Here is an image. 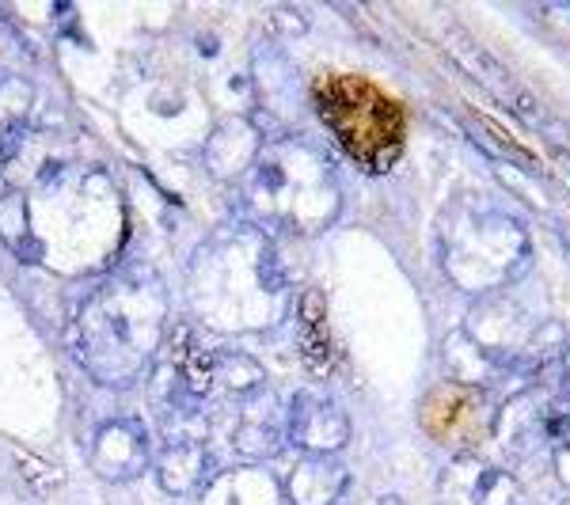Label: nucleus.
<instances>
[{
    "label": "nucleus",
    "mask_w": 570,
    "mask_h": 505,
    "mask_svg": "<svg viewBox=\"0 0 570 505\" xmlns=\"http://www.w3.org/2000/svg\"><path fill=\"white\" fill-rule=\"evenodd\" d=\"M278 483L263 467H228L214 472L202 491V505H278Z\"/></svg>",
    "instance_id": "obj_10"
},
{
    "label": "nucleus",
    "mask_w": 570,
    "mask_h": 505,
    "mask_svg": "<svg viewBox=\"0 0 570 505\" xmlns=\"http://www.w3.org/2000/svg\"><path fill=\"white\" fill-rule=\"evenodd\" d=\"M160 483L168 494H195V491H206V483L214 479V453L202 437H176L168 440L164 448L160 464Z\"/></svg>",
    "instance_id": "obj_9"
},
{
    "label": "nucleus",
    "mask_w": 570,
    "mask_h": 505,
    "mask_svg": "<svg viewBox=\"0 0 570 505\" xmlns=\"http://www.w3.org/2000/svg\"><path fill=\"white\" fill-rule=\"evenodd\" d=\"M289 434L297 445L316 448V453H331V448H338L346 440V422L327 403L297 399L289 415Z\"/></svg>",
    "instance_id": "obj_11"
},
{
    "label": "nucleus",
    "mask_w": 570,
    "mask_h": 505,
    "mask_svg": "<svg viewBox=\"0 0 570 505\" xmlns=\"http://www.w3.org/2000/svg\"><path fill=\"white\" fill-rule=\"evenodd\" d=\"M422 426L430 437L445 440V445H468L480 440L487 429L483 399L468 388H438L422 403Z\"/></svg>",
    "instance_id": "obj_8"
},
{
    "label": "nucleus",
    "mask_w": 570,
    "mask_h": 505,
    "mask_svg": "<svg viewBox=\"0 0 570 505\" xmlns=\"http://www.w3.org/2000/svg\"><path fill=\"white\" fill-rule=\"evenodd\" d=\"M289 491L297 505H331L338 494V472L331 464H305L293 475Z\"/></svg>",
    "instance_id": "obj_14"
},
{
    "label": "nucleus",
    "mask_w": 570,
    "mask_h": 505,
    "mask_svg": "<svg viewBox=\"0 0 570 505\" xmlns=\"http://www.w3.org/2000/svg\"><path fill=\"white\" fill-rule=\"evenodd\" d=\"M301 354H305L308 369L320 376L335 365V343H331L327 308L320 293H305V300H301Z\"/></svg>",
    "instance_id": "obj_12"
},
{
    "label": "nucleus",
    "mask_w": 570,
    "mask_h": 505,
    "mask_svg": "<svg viewBox=\"0 0 570 505\" xmlns=\"http://www.w3.org/2000/svg\"><path fill=\"white\" fill-rule=\"evenodd\" d=\"M126 201L118 182L58 133L23 130L0 160V244L20 263L96 274L118 259Z\"/></svg>",
    "instance_id": "obj_1"
},
{
    "label": "nucleus",
    "mask_w": 570,
    "mask_h": 505,
    "mask_svg": "<svg viewBox=\"0 0 570 505\" xmlns=\"http://www.w3.org/2000/svg\"><path fill=\"white\" fill-rule=\"evenodd\" d=\"M187 297L202 327L209 330H255L271 324L278 286L271 278V255L244 232L209 236L187 266Z\"/></svg>",
    "instance_id": "obj_3"
},
{
    "label": "nucleus",
    "mask_w": 570,
    "mask_h": 505,
    "mask_svg": "<svg viewBox=\"0 0 570 505\" xmlns=\"http://www.w3.org/2000/svg\"><path fill=\"white\" fill-rule=\"evenodd\" d=\"M149 456V434L134 418H110L91 434L88 464L107 483H130L137 475H145Z\"/></svg>",
    "instance_id": "obj_7"
},
{
    "label": "nucleus",
    "mask_w": 570,
    "mask_h": 505,
    "mask_svg": "<svg viewBox=\"0 0 570 505\" xmlns=\"http://www.w3.org/2000/svg\"><path fill=\"white\" fill-rule=\"evenodd\" d=\"M244 206L293 232H316L335 214L338 195L324 160L301 145H278L263 152L255 171L244 179Z\"/></svg>",
    "instance_id": "obj_5"
},
{
    "label": "nucleus",
    "mask_w": 570,
    "mask_h": 505,
    "mask_svg": "<svg viewBox=\"0 0 570 505\" xmlns=\"http://www.w3.org/2000/svg\"><path fill=\"white\" fill-rule=\"evenodd\" d=\"M312 103L343 152L365 171H389L407 141V115L392 96L354 72H331L312 85Z\"/></svg>",
    "instance_id": "obj_4"
},
{
    "label": "nucleus",
    "mask_w": 570,
    "mask_h": 505,
    "mask_svg": "<svg viewBox=\"0 0 570 505\" xmlns=\"http://www.w3.org/2000/svg\"><path fill=\"white\" fill-rule=\"evenodd\" d=\"M259 384L263 373L255 369V362L214 350V346L202 343L198 335H187V330H176L153 362L156 399L176 410V415H198L217 396L244 399Z\"/></svg>",
    "instance_id": "obj_6"
},
{
    "label": "nucleus",
    "mask_w": 570,
    "mask_h": 505,
    "mask_svg": "<svg viewBox=\"0 0 570 505\" xmlns=\"http://www.w3.org/2000/svg\"><path fill=\"white\" fill-rule=\"evenodd\" d=\"M255 149V137L240 130V126H225V130H217L214 137H209V145H206V164H209V171H217V176H236V171L244 168V156L236 152V149Z\"/></svg>",
    "instance_id": "obj_13"
},
{
    "label": "nucleus",
    "mask_w": 570,
    "mask_h": 505,
    "mask_svg": "<svg viewBox=\"0 0 570 505\" xmlns=\"http://www.w3.org/2000/svg\"><path fill=\"white\" fill-rule=\"evenodd\" d=\"M168 286L156 270L110 274L80 305L69 327V350L99 384H134L168 343Z\"/></svg>",
    "instance_id": "obj_2"
}]
</instances>
